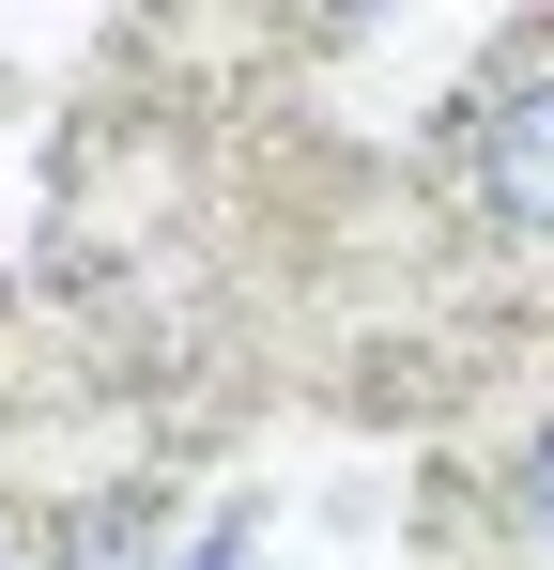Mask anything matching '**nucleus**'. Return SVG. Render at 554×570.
<instances>
[{
  "label": "nucleus",
  "instance_id": "f257e3e1",
  "mask_svg": "<svg viewBox=\"0 0 554 570\" xmlns=\"http://www.w3.org/2000/svg\"><path fill=\"white\" fill-rule=\"evenodd\" d=\"M477 200H493L508 232H554V78L477 108Z\"/></svg>",
  "mask_w": 554,
  "mask_h": 570
},
{
  "label": "nucleus",
  "instance_id": "f03ea898",
  "mask_svg": "<svg viewBox=\"0 0 554 570\" xmlns=\"http://www.w3.org/2000/svg\"><path fill=\"white\" fill-rule=\"evenodd\" d=\"M155 556H170V509H155V493H108V509H92L47 570H155Z\"/></svg>",
  "mask_w": 554,
  "mask_h": 570
},
{
  "label": "nucleus",
  "instance_id": "7ed1b4c3",
  "mask_svg": "<svg viewBox=\"0 0 554 570\" xmlns=\"http://www.w3.org/2000/svg\"><path fill=\"white\" fill-rule=\"evenodd\" d=\"M524 524L554 540V432H540V463H524Z\"/></svg>",
  "mask_w": 554,
  "mask_h": 570
},
{
  "label": "nucleus",
  "instance_id": "20e7f679",
  "mask_svg": "<svg viewBox=\"0 0 554 570\" xmlns=\"http://www.w3.org/2000/svg\"><path fill=\"white\" fill-rule=\"evenodd\" d=\"M185 570H247V524H216V540H200V556H185Z\"/></svg>",
  "mask_w": 554,
  "mask_h": 570
},
{
  "label": "nucleus",
  "instance_id": "39448f33",
  "mask_svg": "<svg viewBox=\"0 0 554 570\" xmlns=\"http://www.w3.org/2000/svg\"><path fill=\"white\" fill-rule=\"evenodd\" d=\"M0 570H16V540H0Z\"/></svg>",
  "mask_w": 554,
  "mask_h": 570
}]
</instances>
